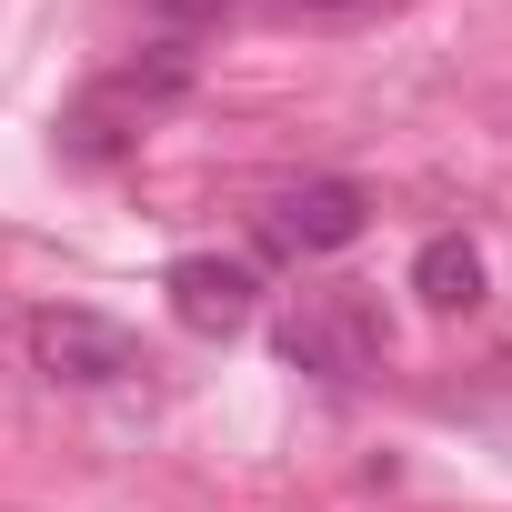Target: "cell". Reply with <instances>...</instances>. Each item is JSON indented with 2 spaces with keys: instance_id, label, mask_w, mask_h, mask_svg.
Returning a JSON list of instances; mask_svg holds the SVG:
<instances>
[{
  "instance_id": "1",
  "label": "cell",
  "mask_w": 512,
  "mask_h": 512,
  "mask_svg": "<svg viewBox=\"0 0 512 512\" xmlns=\"http://www.w3.org/2000/svg\"><path fill=\"white\" fill-rule=\"evenodd\" d=\"M31 362H41L51 382H71V392H101V382H131V372H141V342H131V322H111V312L51 302V312H31Z\"/></svg>"
},
{
  "instance_id": "2",
  "label": "cell",
  "mask_w": 512,
  "mask_h": 512,
  "mask_svg": "<svg viewBox=\"0 0 512 512\" xmlns=\"http://www.w3.org/2000/svg\"><path fill=\"white\" fill-rule=\"evenodd\" d=\"M282 362H302V372H322V382H362V372L382 362V332H372V312H362V302L312 292V302L282 322Z\"/></svg>"
},
{
  "instance_id": "3",
  "label": "cell",
  "mask_w": 512,
  "mask_h": 512,
  "mask_svg": "<svg viewBox=\"0 0 512 512\" xmlns=\"http://www.w3.org/2000/svg\"><path fill=\"white\" fill-rule=\"evenodd\" d=\"M161 292H171L181 332H201V342H221V332H241L251 312H262V282H251V262H221V251H181Z\"/></svg>"
},
{
  "instance_id": "4",
  "label": "cell",
  "mask_w": 512,
  "mask_h": 512,
  "mask_svg": "<svg viewBox=\"0 0 512 512\" xmlns=\"http://www.w3.org/2000/svg\"><path fill=\"white\" fill-rule=\"evenodd\" d=\"M362 221H372V201L352 181H302V191L272 201V241L282 251H342V241H362Z\"/></svg>"
},
{
  "instance_id": "5",
  "label": "cell",
  "mask_w": 512,
  "mask_h": 512,
  "mask_svg": "<svg viewBox=\"0 0 512 512\" xmlns=\"http://www.w3.org/2000/svg\"><path fill=\"white\" fill-rule=\"evenodd\" d=\"M412 292H422L432 312H472V302H482V251H472L462 231H432V241L412 251Z\"/></svg>"
},
{
  "instance_id": "6",
  "label": "cell",
  "mask_w": 512,
  "mask_h": 512,
  "mask_svg": "<svg viewBox=\"0 0 512 512\" xmlns=\"http://www.w3.org/2000/svg\"><path fill=\"white\" fill-rule=\"evenodd\" d=\"M292 11H312V21H372V11H392V0H292Z\"/></svg>"
},
{
  "instance_id": "7",
  "label": "cell",
  "mask_w": 512,
  "mask_h": 512,
  "mask_svg": "<svg viewBox=\"0 0 512 512\" xmlns=\"http://www.w3.org/2000/svg\"><path fill=\"white\" fill-rule=\"evenodd\" d=\"M151 11H171V21H211L221 0H151Z\"/></svg>"
}]
</instances>
